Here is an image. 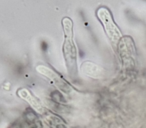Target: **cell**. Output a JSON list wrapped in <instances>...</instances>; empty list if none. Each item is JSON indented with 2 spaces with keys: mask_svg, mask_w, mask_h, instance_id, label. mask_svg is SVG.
<instances>
[{
  "mask_svg": "<svg viewBox=\"0 0 146 128\" xmlns=\"http://www.w3.org/2000/svg\"><path fill=\"white\" fill-rule=\"evenodd\" d=\"M97 16L100 19V21L102 22L105 32L107 34V36L111 39V41L113 43H116L121 37V32H120L119 28L116 26V24L114 23L113 19L111 17L110 12L106 8H99L97 11Z\"/></svg>",
  "mask_w": 146,
  "mask_h": 128,
  "instance_id": "6da1fadb",
  "label": "cell"
},
{
  "mask_svg": "<svg viewBox=\"0 0 146 128\" xmlns=\"http://www.w3.org/2000/svg\"><path fill=\"white\" fill-rule=\"evenodd\" d=\"M65 31V42H64V52L66 60L68 57H71L72 65H74L75 60V46L72 41V21L69 18H64L62 21Z\"/></svg>",
  "mask_w": 146,
  "mask_h": 128,
  "instance_id": "7a4b0ae2",
  "label": "cell"
},
{
  "mask_svg": "<svg viewBox=\"0 0 146 128\" xmlns=\"http://www.w3.org/2000/svg\"><path fill=\"white\" fill-rule=\"evenodd\" d=\"M37 71L42 74V75L46 76V77L48 78L49 80H51V81L55 84V86H56L57 88H59V89L63 90V91H67V90L70 89L69 84L67 83V82H65L64 79H62L58 74L55 73L54 71H52L50 68L46 67V66L40 65L37 67Z\"/></svg>",
  "mask_w": 146,
  "mask_h": 128,
  "instance_id": "3957f363",
  "label": "cell"
},
{
  "mask_svg": "<svg viewBox=\"0 0 146 128\" xmlns=\"http://www.w3.org/2000/svg\"><path fill=\"white\" fill-rule=\"evenodd\" d=\"M18 95L20 96L21 98H23L24 100H26L37 112H39V113H41V114L44 112V107H43L42 103H41L33 94H31L27 89H23V88L22 89H19Z\"/></svg>",
  "mask_w": 146,
  "mask_h": 128,
  "instance_id": "277c9868",
  "label": "cell"
},
{
  "mask_svg": "<svg viewBox=\"0 0 146 128\" xmlns=\"http://www.w3.org/2000/svg\"><path fill=\"white\" fill-rule=\"evenodd\" d=\"M90 64V67L91 69H86V70H83L87 75L89 76H92V77H95V78H99L102 74V70L98 67L97 65L93 64V63H89Z\"/></svg>",
  "mask_w": 146,
  "mask_h": 128,
  "instance_id": "5b68a950",
  "label": "cell"
}]
</instances>
